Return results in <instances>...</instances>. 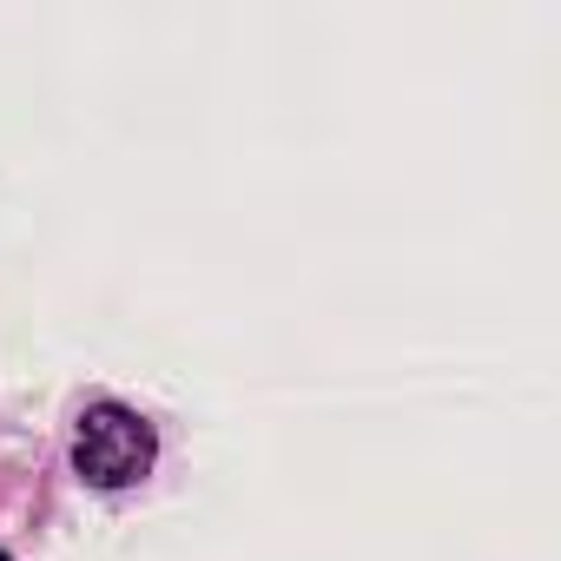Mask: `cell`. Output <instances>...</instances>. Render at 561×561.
I'll return each mask as SVG.
<instances>
[{"instance_id":"cell-1","label":"cell","mask_w":561,"mask_h":561,"mask_svg":"<svg viewBox=\"0 0 561 561\" xmlns=\"http://www.w3.org/2000/svg\"><path fill=\"white\" fill-rule=\"evenodd\" d=\"M73 469L93 482V489H126L152 469V423H139L133 410L119 403H100L87 410L80 423V443H73Z\"/></svg>"},{"instance_id":"cell-2","label":"cell","mask_w":561,"mask_h":561,"mask_svg":"<svg viewBox=\"0 0 561 561\" xmlns=\"http://www.w3.org/2000/svg\"><path fill=\"white\" fill-rule=\"evenodd\" d=\"M0 561H8V554H0Z\"/></svg>"}]
</instances>
